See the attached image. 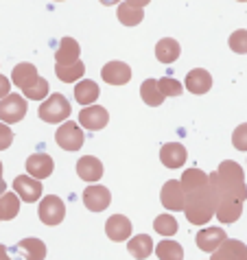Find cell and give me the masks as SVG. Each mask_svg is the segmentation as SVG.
<instances>
[{"label":"cell","instance_id":"12","mask_svg":"<svg viewBox=\"0 0 247 260\" xmlns=\"http://www.w3.org/2000/svg\"><path fill=\"white\" fill-rule=\"evenodd\" d=\"M228 238V234H225L223 228H203L197 232V236H195V241H197V247L201 251H208V254H212V251H217L221 247V243Z\"/></svg>","mask_w":247,"mask_h":260},{"label":"cell","instance_id":"17","mask_svg":"<svg viewBox=\"0 0 247 260\" xmlns=\"http://www.w3.org/2000/svg\"><path fill=\"white\" fill-rule=\"evenodd\" d=\"M77 175L81 177L83 182H99V179L103 177V164L94 155H83V157H79V162H77Z\"/></svg>","mask_w":247,"mask_h":260},{"label":"cell","instance_id":"9","mask_svg":"<svg viewBox=\"0 0 247 260\" xmlns=\"http://www.w3.org/2000/svg\"><path fill=\"white\" fill-rule=\"evenodd\" d=\"M79 122L88 129V132H99V129H103L107 122H110V114H107L105 107L101 105H85L81 114H79Z\"/></svg>","mask_w":247,"mask_h":260},{"label":"cell","instance_id":"33","mask_svg":"<svg viewBox=\"0 0 247 260\" xmlns=\"http://www.w3.org/2000/svg\"><path fill=\"white\" fill-rule=\"evenodd\" d=\"M153 230L162 236H173L177 232V219L171 216V214H160L153 221Z\"/></svg>","mask_w":247,"mask_h":260},{"label":"cell","instance_id":"36","mask_svg":"<svg viewBox=\"0 0 247 260\" xmlns=\"http://www.w3.org/2000/svg\"><path fill=\"white\" fill-rule=\"evenodd\" d=\"M232 144H234V149H238V151H247V122H243V125H238L234 129Z\"/></svg>","mask_w":247,"mask_h":260},{"label":"cell","instance_id":"20","mask_svg":"<svg viewBox=\"0 0 247 260\" xmlns=\"http://www.w3.org/2000/svg\"><path fill=\"white\" fill-rule=\"evenodd\" d=\"M79 55H81L79 42L72 38H61L59 44H57V50H55V61L57 63H72L79 59Z\"/></svg>","mask_w":247,"mask_h":260},{"label":"cell","instance_id":"21","mask_svg":"<svg viewBox=\"0 0 247 260\" xmlns=\"http://www.w3.org/2000/svg\"><path fill=\"white\" fill-rule=\"evenodd\" d=\"M26 260H44L46 258V245L40 238H24L16 247Z\"/></svg>","mask_w":247,"mask_h":260},{"label":"cell","instance_id":"26","mask_svg":"<svg viewBox=\"0 0 247 260\" xmlns=\"http://www.w3.org/2000/svg\"><path fill=\"white\" fill-rule=\"evenodd\" d=\"M127 249L134 258L144 260V258L151 256V251H153V241H151V236H147V234H138L127 243Z\"/></svg>","mask_w":247,"mask_h":260},{"label":"cell","instance_id":"2","mask_svg":"<svg viewBox=\"0 0 247 260\" xmlns=\"http://www.w3.org/2000/svg\"><path fill=\"white\" fill-rule=\"evenodd\" d=\"M217 206H219V197L212 188V184H206L197 190L186 192V206H184V214L188 223L193 225H203L214 216Z\"/></svg>","mask_w":247,"mask_h":260},{"label":"cell","instance_id":"35","mask_svg":"<svg viewBox=\"0 0 247 260\" xmlns=\"http://www.w3.org/2000/svg\"><path fill=\"white\" fill-rule=\"evenodd\" d=\"M230 48L238 55H245L247 53V31L245 28H238L230 35Z\"/></svg>","mask_w":247,"mask_h":260},{"label":"cell","instance_id":"15","mask_svg":"<svg viewBox=\"0 0 247 260\" xmlns=\"http://www.w3.org/2000/svg\"><path fill=\"white\" fill-rule=\"evenodd\" d=\"M210 260H247V247L245 243L236 241V238H225L221 247L212 251Z\"/></svg>","mask_w":247,"mask_h":260},{"label":"cell","instance_id":"23","mask_svg":"<svg viewBox=\"0 0 247 260\" xmlns=\"http://www.w3.org/2000/svg\"><path fill=\"white\" fill-rule=\"evenodd\" d=\"M18 212H20V194L16 190L0 194V221L16 219Z\"/></svg>","mask_w":247,"mask_h":260},{"label":"cell","instance_id":"3","mask_svg":"<svg viewBox=\"0 0 247 260\" xmlns=\"http://www.w3.org/2000/svg\"><path fill=\"white\" fill-rule=\"evenodd\" d=\"M70 101L59 94V92H55V94H50L44 103L40 105V118L44 122H64L70 118Z\"/></svg>","mask_w":247,"mask_h":260},{"label":"cell","instance_id":"32","mask_svg":"<svg viewBox=\"0 0 247 260\" xmlns=\"http://www.w3.org/2000/svg\"><path fill=\"white\" fill-rule=\"evenodd\" d=\"M156 254L160 260H184V249L175 241H160Z\"/></svg>","mask_w":247,"mask_h":260},{"label":"cell","instance_id":"34","mask_svg":"<svg viewBox=\"0 0 247 260\" xmlns=\"http://www.w3.org/2000/svg\"><path fill=\"white\" fill-rule=\"evenodd\" d=\"M158 85H160V90H162V94L164 96H179L181 94V83L177 81V79H173V77H162V79H158Z\"/></svg>","mask_w":247,"mask_h":260},{"label":"cell","instance_id":"24","mask_svg":"<svg viewBox=\"0 0 247 260\" xmlns=\"http://www.w3.org/2000/svg\"><path fill=\"white\" fill-rule=\"evenodd\" d=\"M55 75L59 77V81H64V83H75L85 75V66L79 59L72 63H57Z\"/></svg>","mask_w":247,"mask_h":260},{"label":"cell","instance_id":"19","mask_svg":"<svg viewBox=\"0 0 247 260\" xmlns=\"http://www.w3.org/2000/svg\"><path fill=\"white\" fill-rule=\"evenodd\" d=\"M243 204H245V201H238V199H221L219 206H217L214 216L221 223H225V225H230V223H236L238 216L243 214Z\"/></svg>","mask_w":247,"mask_h":260},{"label":"cell","instance_id":"14","mask_svg":"<svg viewBox=\"0 0 247 260\" xmlns=\"http://www.w3.org/2000/svg\"><path fill=\"white\" fill-rule=\"evenodd\" d=\"M105 234L110 236V241H116V243L127 241L132 236V221L122 214H112L105 223Z\"/></svg>","mask_w":247,"mask_h":260},{"label":"cell","instance_id":"31","mask_svg":"<svg viewBox=\"0 0 247 260\" xmlns=\"http://www.w3.org/2000/svg\"><path fill=\"white\" fill-rule=\"evenodd\" d=\"M48 90H50V88H48V81L38 75L31 83L22 88V94H24L28 101H44V99L48 96Z\"/></svg>","mask_w":247,"mask_h":260},{"label":"cell","instance_id":"44","mask_svg":"<svg viewBox=\"0 0 247 260\" xmlns=\"http://www.w3.org/2000/svg\"><path fill=\"white\" fill-rule=\"evenodd\" d=\"M55 3H61V0H55Z\"/></svg>","mask_w":247,"mask_h":260},{"label":"cell","instance_id":"27","mask_svg":"<svg viewBox=\"0 0 247 260\" xmlns=\"http://www.w3.org/2000/svg\"><path fill=\"white\" fill-rule=\"evenodd\" d=\"M116 16H118L120 24H125V26H136V24L142 22L144 11H142V7H134V5H129L127 0H125L122 5H118V11H116Z\"/></svg>","mask_w":247,"mask_h":260},{"label":"cell","instance_id":"10","mask_svg":"<svg viewBox=\"0 0 247 260\" xmlns=\"http://www.w3.org/2000/svg\"><path fill=\"white\" fill-rule=\"evenodd\" d=\"M110 201L112 194L105 186H88L83 190V204L92 212H103L105 208H110Z\"/></svg>","mask_w":247,"mask_h":260},{"label":"cell","instance_id":"25","mask_svg":"<svg viewBox=\"0 0 247 260\" xmlns=\"http://www.w3.org/2000/svg\"><path fill=\"white\" fill-rule=\"evenodd\" d=\"M99 94H101V90H99V85L90 81V79H83V81H79L75 85V99L81 103L83 107L85 105H92L94 101H99Z\"/></svg>","mask_w":247,"mask_h":260},{"label":"cell","instance_id":"6","mask_svg":"<svg viewBox=\"0 0 247 260\" xmlns=\"http://www.w3.org/2000/svg\"><path fill=\"white\" fill-rule=\"evenodd\" d=\"M160 201L166 210H173V212H179L184 210L186 206V190L181 182L177 179H169L164 186H162V192H160Z\"/></svg>","mask_w":247,"mask_h":260},{"label":"cell","instance_id":"7","mask_svg":"<svg viewBox=\"0 0 247 260\" xmlns=\"http://www.w3.org/2000/svg\"><path fill=\"white\" fill-rule=\"evenodd\" d=\"M40 219L42 223H46V225H59L64 221V216H66V206H64V201L57 197V194H48L40 201Z\"/></svg>","mask_w":247,"mask_h":260},{"label":"cell","instance_id":"22","mask_svg":"<svg viewBox=\"0 0 247 260\" xmlns=\"http://www.w3.org/2000/svg\"><path fill=\"white\" fill-rule=\"evenodd\" d=\"M179 53H181V48L177 44V40H173V38H162L156 44V57L162 63H173L179 57Z\"/></svg>","mask_w":247,"mask_h":260},{"label":"cell","instance_id":"29","mask_svg":"<svg viewBox=\"0 0 247 260\" xmlns=\"http://www.w3.org/2000/svg\"><path fill=\"white\" fill-rule=\"evenodd\" d=\"M179 182L184 186L186 192H191V190H197L201 186L210 184V175H206V173L199 171V169H188V171H184V175H181Z\"/></svg>","mask_w":247,"mask_h":260},{"label":"cell","instance_id":"11","mask_svg":"<svg viewBox=\"0 0 247 260\" xmlns=\"http://www.w3.org/2000/svg\"><path fill=\"white\" fill-rule=\"evenodd\" d=\"M160 160H162L166 169H181L188 160L186 147L179 142H166V144H162V149H160Z\"/></svg>","mask_w":247,"mask_h":260},{"label":"cell","instance_id":"38","mask_svg":"<svg viewBox=\"0 0 247 260\" xmlns=\"http://www.w3.org/2000/svg\"><path fill=\"white\" fill-rule=\"evenodd\" d=\"M9 90H11V83H9V79L0 75V99H5L7 94H11Z\"/></svg>","mask_w":247,"mask_h":260},{"label":"cell","instance_id":"43","mask_svg":"<svg viewBox=\"0 0 247 260\" xmlns=\"http://www.w3.org/2000/svg\"><path fill=\"white\" fill-rule=\"evenodd\" d=\"M238 3H247V0H238Z\"/></svg>","mask_w":247,"mask_h":260},{"label":"cell","instance_id":"40","mask_svg":"<svg viewBox=\"0 0 247 260\" xmlns=\"http://www.w3.org/2000/svg\"><path fill=\"white\" fill-rule=\"evenodd\" d=\"M7 192V184H5V179H3V162H0V194Z\"/></svg>","mask_w":247,"mask_h":260},{"label":"cell","instance_id":"8","mask_svg":"<svg viewBox=\"0 0 247 260\" xmlns=\"http://www.w3.org/2000/svg\"><path fill=\"white\" fill-rule=\"evenodd\" d=\"M13 190H16L20 194V199L26 201V204H35V201L42 197V192H44V186L33 175H18L13 179Z\"/></svg>","mask_w":247,"mask_h":260},{"label":"cell","instance_id":"28","mask_svg":"<svg viewBox=\"0 0 247 260\" xmlns=\"http://www.w3.org/2000/svg\"><path fill=\"white\" fill-rule=\"evenodd\" d=\"M140 96H142L144 103L151 105V107H158V105L164 103V94L158 85V79H147V81L140 85Z\"/></svg>","mask_w":247,"mask_h":260},{"label":"cell","instance_id":"4","mask_svg":"<svg viewBox=\"0 0 247 260\" xmlns=\"http://www.w3.org/2000/svg\"><path fill=\"white\" fill-rule=\"evenodd\" d=\"M26 96L20 94H7L5 99H0V120L7 122V125H13V122H20L26 116Z\"/></svg>","mask_w":247,"mask_h":260},{"label":"cell","instance_id":"16","mask_svg":"<svg viewBox=\"0 0 247 260\" xmlns=\"http://www.w3.org/2000/svg\"><path fill=\"white\" fill-rule=\"evenodd\" d=\"M53 169H55V164H53V157H50L48 153H33L26 160L28 175H33V177H38V179L50 177V175H53Z\"/></svg>","mask_w":247,"mask_h":260},{"label":"cell","instance_id":"37","mask_svg":"<svg viewBox=\"0 0 247 260\" xmlns=\"http://www.w3.org/2000/svg\"><path fill=\"white\" fill-rule=\"evenodd\" d=\"M13 142V132L7 127V122H0V151L9 149Z\"/></svg>","mask_w":247,"mask_h":260},{"label":"cell","instance_id":"41","mask_svg":"<svg viewBox=\"0 0 247 260\" xmlns=\"http://www.w3.org/2000/svg\"><path fill=\"white\" fill-rule=\"evenodd\" d=\"M0 260H11L9 258V249H7L5 245H0Z\"/></svg>","mask_w":247,"mask_h":260},{"label":"cell","instance_id":"1","mask_svg":"<svg viewBox=\"0 0 247 260\" xmlns=\"http://www.w3.org/2000/svg\"><path fill=\"white\" fill-rule=\"evenodd\" d=\"M210 184L221 199H247V188H245V173L243 166L234 160H225L219 164L217 173H210Z\"/></svg>","mask_w":247,"mask_h":260},{"label":"cell","instance_id":"18","mask_svg":"<svg viewBox=\"0 0 247 260\" xmlns=\"http://www.w3.org/2000/svg\"><path fill=\"white\" fill-rule=\"evenodd\" d=\"M186 90L193 92V94H206V92L212 88V77H210L208 70L203 68H195L186 75Z\"/></svg>","mask_w":247,"mask_h":260},{"label":"cell","instance_id":"42","mask_svg":"<svg viewBox=\"0 0 247 260\" xmlns=\"http://www.w3.org/2000/svg\"><path fill=\"white\" fill-rule=\"evenodd\" d=\"M101 3H103L105 7H112V5H118L120 0H101Z\"/></svg>","mask_w":247,"mask_h":260},{"label":"cell","instance_id":"30","mask_svg":"<svg viewBox=\"0 0 247 260\" xmlns=\"http://www.w3.org/2000/svg\"><path fill=\"white\" fill-rule=\"evenodd\" d=\"M38 77V68L33 66V63H18L16 68H13V72H11V81H13V85H18L20 90L24 88V85H28L33 81V79Z\"/></svg>","mask_w":247,"mask_h":260},{"label":"cell","instance_id":"13","mask_svg":"<svg viewBox=\"0 0 247 260\" xmlns=\"http://www.w3.org/2000/svg\"><path fill=\"white\" fill-rule=\"evenodd\" d=\"M101 77L110 85H125V83H129V79H132V68H129L125 61H110L101 70Z\"/></svg>","mask_w":247,"mask_h":260},{"label":"cell","instance_id":"39","mask_svg":"<svg viewBox=\"0 0 247 260\" xmlns=\"http://www.w3.org/2000/svg\"><path fill=\"white\" fill-rule=\"evenodd\" d=\"M127 3H129V5H134V7H147L151 0H127Z\"/></svg>","mask_w":247,"mask_h":260},{"label":"cell","instance_id":"5","mask_svg":"<svg viewBox=\"0 0 247 260\" xmlns=\"http://www.w3.org/2000/svg\"><path fill=\"white\" fill-rule=\"evenodd\" d=\"M83 140H85V136L81 132V127L72 120H64V125L55 134V142L64 151H79L83 147Z\"/></svg>","mask_w":247,"mask_h":260}]
</instances>
